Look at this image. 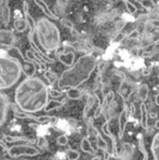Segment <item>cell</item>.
Returning a JSON list of instances; mask_svg holds the SVG:
<instances>
[{
    "instance_id": "25",
    "label": "cell",
    "mask_w": 159,
    "mask_h": 160,
    "mask_svg": "<svg viewBox=\"0 0 159 160\" xmlns=\"http://www.w3.org/2000/svg\"><path fill=\"white\" fill-rule=\"evenodd\" d=\"M126 145H127L128 149L123 150L122 156H118L117 158H115V160H130L131 154H132V146L130 144H128V143H126Z\"/></svg>"
},
{
    "instance_id": "34",
    "label": "cell",
    "mask_w": 159,
    "mask_h": 160,
    "mask_svg": "<svg viewBox=\"0 0 159 160\" xmlns=\"http://www.w3.org/2000/svg\"><path fill=\"white\" fill-rule=\"evenodd\" d=\"M139 36H140V32L137 29L132 30V32H131L130 34L128 35V37H129V38H134V39L139 38Z\"/></svg>"
},
{
    "instance_id": "2",
    "label": "cell",
    "mask_w": 159,
    "mask_h": 160,
    "mask_svg": "<svg viewBox=\"0 0 159 160\" xmlns=\"http://www.w3.org/2000/svg\"><path fill=\"white\" fill-rule=\"evenodd\" d=\"M97 58L92 54L80 56L72 67H68L62 72L57 80V87L60 89L67 90L72 88H78L90 78L91 74L97 67Z\"/></svg>"
},
{
    "instance_id": "28",
    "label": "cell",
    "mask_w": 159,
    "mask_h": 160,
    "mask_svg": "<svg viewBox=\"0 0 159 160\" xmlns=\"http://www.w3.org/2000/svg\"><path fill=\"white\" fill-rule=\"evenodd\" d=\"M43 76H44V78L50 82L51 84H52L54 81H57V76L54 74V72H51V70H46V72H44V74H43Z\"/></svg>"
},
{
    "instance_id": "12",
    "label": "cell",
    "mask_w": 159,
    "mask_h": 160,
    "mask_svg": "<svg viewBox=\"0 0 159 160\" xmlns=\"http://www.w3.org/2000/svg\"><path fill=\"white\" fill-rule=\"evenodd\" d=\"M118 122H119V130H118V135L119 138H123V132H125V129L126 126H127V122H128V112H127V108L122 110L119 115V118H118Z\"/></svg>"
},
{
    "instance_id": "19",
    "label": "cell",
    "mask_w": 159,
    "mask_h": 160,
    "mask_svg": "<svg viewBox=\"0 0 159 160\" xmlns=\"http://www.w3.org/2000/svg\"><path fill=\"white\" fill-rule=\"evenodd\" d=\"M82 96V91L79 90L78 88H72L66 91V98L69 100H80Z\"/></svg>"
},
{
    "instance_id": "24",
    "label": "cell",
    "mask_w": 159,
    "mask_h": 160,
    "mask_svg": "<svg viewBox=\"0 0 159 160\" xmlns=\"http://www.w3.org/2000/svg\"><path fill=\"white\" fill-rule=\"evenodd\" d=\"M137 140H139V148L141 150V152L143 154V160H148V152H147L146 148H145V144H144V140L142 135H137Z\"/></svg>"
},
{
    "instance_id": "43",
    "label": "cell",
    "mask_w": 159,
    "mask_h": 160,
    "mask_svg": "<svg viewBox=\"0 0 159 160\" xmlns=\"http://www.w3.org/2000/svg\"><path fill=\"white\" fill-rule=\"evenodd\" d=\"M155 127H156V128H157V129H159V120H158V121L155 123Z\"/></svg>"
},
{
    "instance_id": "11",
    "label": "cell",
    "mask_w": 159,
    "mask_h": 160,
    "mask_svg": "<svg viewBox=\"0 0 159 160\" xmlns=\"http://www.w3.org/2000/svg\"><path fill=\"white\" fill-rule=\"evenodd\" d=\"M55 56L63 65L67 67H72L75 64V52L74 51H57Z\"/></svg>"
},
{
    "instance_id": "26",
    "label": "cell",
    "mask_w": 159,
    "mask_h": 160,
    "mask_svg": "<svg viewBox=\"0 0 159 160\" xmlns=\"http://www.w3.org/2000/svg\"><path fill=\"white\" fill-rule=\"evenodd\" d=\"M141 4L143 8L147 9V10H154L156 8V4L153 0H135Z\"/></svg>"
},
{
    "instance_id": "40",
    "label": "cell",
    "mask_w": 159,
    "mask_h": 160,
    "mask_svg": "<svg viewBox=\"0 0 159 160\" xmlns=\"http://www.w3.org/2000/svg\"><path fill=\"white\" fill-rule=\"evenodd\" d=\"M156 104L159 106V93H158V95H156Z\"/></svg>"
},
{
    "instance_id": "8",
    "label": "cell",
    "mask_w": 159,
    "mask_h": 160,
    "mask_svg": "<svg viewBox=\"0 0 159 160\" xmlns=\"http://www.w3.org/2000/svg\"><path fill=\"white\" fill-rule=\"evenodd\" d=\"M102 131H103V133L106 135L107 145H108V143H111V152H109V154H111V156L117 158V157H118V152H117V147H116V140H115V136L111 132V129H109V120H107L106 122L103 123Z\"/></svg>"
},
{
    "instance_id": "33",
    "label": "cell",
    "mask_w": 159,
    "mask_h": 160,
    "mask_svg": "<svg viewBox=\"0 0 159 160\" xmlns=\"http://www.w3.org/2000/svg\"><path fill=\"white\" fill-rule=\"evenodd\" d=\"M93 105V102L91 100H89L88 101V103H87V105H86V107H85V110H83V116H87V114H88V112L90 110V108H91V106Z\"/></svg>"
},
{
    "instance_id": "17",
    "label": "cell",
    "mask_w": 159,
    "mask_h": 160,
    "mask_svg": "<svg viewBox=\"0 0 159 160\" xmlns=\"http://www.w3.org/2000/svg\"><path fill=\"white\" fill-rule=\"evenodd\" d=\"M140 110H141V126L142 128L147 130L148 124H147V119H148V114H147V108L145 103H141L140 105Z\"/></svg>"
},
{
    "instance_id": "29",
    "label": "cell",
    "mask_w": 159,
    "mask_h": 160,
    "mask_svg": "<svg viewBox=\"0 0 159 160\" xmlns=\"http://www.w3.org/2000/svg\"><path fill=\"white\" fill-rule=\"evenodd\" d=\"M122 1H123V3L126 4V8H127V10L129 11V12H130L131 14H134V13H137V8L134 6V4H132V2L128 1V0H122Z\"/></svg>"
},
{
    "instance_id": "44",
    "label": "cell",
    "mask_w": 159,
    "mask_h": 160,
    "mask_svg": "<svg viewBox=\"0 0 159 160\" xmlns=\"http://www.w3.org/2000/svg\"><path fill=\"white\" fill-rule=\"evenodd\" d=\"M158 79H159V75H158Z\"/></svg>"
},
{
    "instance_id": "20",
    "label": "cell",
    "mask_w": 159,
    "mask_h": 160,
    "mask_svg": "<svg viewBox=\"0 0 159 160\" xmlns=\"http://www.w3.org/2000/svg\"><path fill=\"white\" fill-rule=\"evenodd\" d=\"M10 8H9L8 3L3 4L1 7V18H2V23L3 25H8L10 22Z\"/></svg>"
},
{
    "instance_id": "42",
    "label": "cell",
    "mask_w": 159,
    "mask_h": 160,
    "mask_svg": "<svg viewBox=\"0 0 159 160\" xmlns=\"http://www.w3.org/2000/svg\"><path fill=\"white\" fill-rule=\"evenodd\" d=\"M151 117H152V118H156V117H157V115L153 112V114H151Z\"/></svg>"
},
{
    "instance_id": "18",
    "label": "cell",
    "mask_w": 159,
    "mask_h": 160,
    "mask_svg": "<svg viewBox=\"0 0 159 160\" xmlns=\"http://www.w3.org/2000/svg\"><path fill=\"white\" fill-rule=\"evenodd\" d=\"M80 148H81V150H82V152H88V154H94V152H95L94 148L92 147V145H91V142L89 141L88 138H83L82 140H81Z\"/></svg>"
},
{
    "instance_id": "38",
    "label": "cell",
    "mask_w": 159,
    "mask_h": 160,
    "mask_svg": "<svg viewBox=\"0 0 159 160\" xmlns=\"http://www.w3.org/2000/svg\"><path fill=\"white\" fill-rule=\"evenodd\" d=\"M149 74H151V69H149V68H147V67L143 68V70H142V75H143V76H148Z\"/></svg>"
},
{
    "instance_id": "30",
    "label": "cell",
    "mask_w": 159,
    "mask_h": 160,
    "mask_svg": "<svg viewBox=\"0 0 159 160\" xmlns=\"http://www.w3.org/2000/svg\"><path fill=\"white\" fill-rule=\"evenodd\" d=\"M57 143L60 146H66L67 144H68V138H67L65 134H63V135H60L58 138H57Z\"/></svg>"
},
{
    "instance_id": "35",
    "label": "cell",
    "mask_w": 159,
    "mask_h": 160,
    "mask_svg": "<svg viewBox=\"0 0 159 160\" xmlns=\"http://www.w3.org/2000/svg\"><path fill=\"white\" fill-rule=\"evenodd\" d=\"M61 22H62V24L64 25L65 27H68V28H71V29H72V28H74V26H72V23H71L69 21H67V20H62Z\"/></svg>"
},
{
    "instance_id": "41",
    "label": "cell",
    "mask_w": 159,
    "mask_h": 160,
    "mask_svg": "<svg viewBox=\"0 0 159 160\" xmlns=\"http://www.w3.org/2000/svg\"><path fill=\"white\" fill-rule=\"evenodd\" d=\"M91 160H102V159H101V157H99V156H95V157H93V158L91 159Z\"/></svg>"
},
{
    "instance_id": "39",
    "label": "cell",
    "mask_w": 159,
    "mask_h": 160,
    "mask_svg": "<svg viewBox=\"0 0 159 160\" xmlns=\"http://www.w3.org/2000/svg\"><path fill=\"white\" fill-rule=\"evenodd\" d=\"M8 1H9V0H0V8H1L3 4L8 3Z\"/></svg>"
},
{
    "instance_id": "1",
    "label": "cell",
    "mask_w": 159,
    "mask_h": 160,
    "mask_svg": "<svg viewBox=\"0 0 159 160\" xmlns=\"http://www.w3.org/2000/svg\"><path fill=\"white\" fill-rule=\"evenodd\" d=\"M50 90L48 86L38 77H27L14 93V101L21 112L27 114L41 112L49 102Z\"/></svg>"
},
{
    "instance_id": "5",
    "label": "cell",
    "mask_w": 159,
    "mask_h": 160,
    "mask_svg": "<svg viewBox=\"0 0 159 160\" xmlns=\"http://www.w3.org/2000/svg\"><path fill=\"white\" fill-rule=\"evenodd\" d=\"M39 154H40V150L38 148L28 144L14 145L9 147L8 150V155L11 158H18L21 156H37Z\"/></svg>"
},
{
    "instance_id": "10",
    "label": "cell",
    "mask_w": 159,
    "mask_h": 160,
    "mask_svg": "<svg viewBox=\"0 0 159 160\" xmlns=\"http://www.w3.org/2000/svg\"><path fill=\"white\" fill-rule=\"evenodd\" d=\"M15 43V36L9 29H0V46L10 49L13 48Z\"/></svg>"
},
{
    "instance_id": "22",
    "label": "cell",
    "mask_w": 159,
    "mask_h": 160,
    "mask_svg": "<svg viewBox=\"0 0 159 160\" xmlns=\"http://www.w3.org/2000/svg\"><path fill=\"white\" fill-rule=\"evenodd\" d=\"M148 94H149V89H148V86L147 84H142L139 89V98L142 101V103H144L145 101L147 100L148 98Z\"/></svg>"
},
{
    "instance_id": "23",
    "label": "cell",
    "mask_w": 159,
    "mask_h": 160,
    "mask_svg": "<svg viewBox=\"0 0 159 160\" xmlns=\"http://www.w3.org/2000/svg\"><path fill=\"white\" fill-rule=\"evenodd\" d=\"M97 146L99 149H102L103 152H107L108 150V145H107L106 140H104L100 133L97 135Z\"/></svg>"
},
{
    "instance_id": "4",
    "label": "cell",
    "mask_w": 159,
    "mask_h": 160,
    "mask_svg": "<svg viewBox=\"0 0 159 160\" xmlns=\"http://www.w3.org/2000/svg\"><path fill=\"white\" fill-rule=\"evenodd\" d=\"M23 72L20 61L11 55H0V91L12 88Z\"/></svg>"
},
{
    "instance_id": "3",
    "label": "cell",
    "mask_w": 159,
    "mask_h": 160,
    "mask_svg": "<svg viewBox=\"0 0 159 160\" xmlns=\"http://www.w3.org/2000/svg\"><path fill=\"white\" fill-rule=\"evenodd\" d=\"M35 36L38 40L39 46L46 52L57 51L61 46L60 30L54 23L47 18H39L36 22Z\"/></svg>"
},
{
    "instance_id": "16",
    "label": "cell",
    "mask_w": 159,
    "mask_h": 160,
    "mask_svg": "<svg viewBox=\"0 0 159 160\" xmlns=\"http://www.w3.org/2000/svg\"><path fill=\"white\" fill-rule=\"evenodd\" d=\"M152 154L154 160H159V132L155 134L152 141Z\"/></svg>"
},
{
    "instance_id": "37",
    "label": "cell",
    "mask_w": 159,
    "mask_h": 160,
    "mask_svg": "<svg viewBox=\"0 0 159 160\" xmlns=\"http://www.w3.org/2000/svg\"><path fill=\"white\" fill-rule=\"evenodd\" d=\"M0 147H1L2 149L4 150V152H8V150H9V147L7 146V144H6V143H4V142H3V141H2V140H0Z\"/></svg>"
},
{
    "instance_id": "27",
    "label": "cell",
    "mask_w": 159,
    "mask_h": 160,
    "mask_svg": "<svg viewBox=\"0 0 159 160\" xmlns=\"http://www.w3.org/2000/svg\"><path fill=\"white\" fill-rule=\"evenodd\" d=\"M66 156L68 160H78L79 157H80V154H79L78 150H75L71 148V149H68L66 152Z\"/></svg>"
},
{
    "instance_id": "32",
    "label": "cell",
    "mask_w": 159,
    "mask_h": 160,
    "mask_svg": "<svg viewBox=\"0 0 159 160\" xmlns=\"http://www.w3.org/2000/svg\"><path fill=\"white\" fill-rule=\"evenodd\" d=\"M38 146H39V148H41V149H44V148H47V146H48V143H47L46 138H39Z\"/></svg>"
},
{
    "instance_id": "13",
    "label": "cell",
    "mask_w": 159,
    "mask_h": 160,
    "mask_svg": "<svg viewBox=\"0 0 159 160\" xmlns=\"http://www.w3.org/2000/svg\"><path fill=\"white\" fill-rule=\"evenodd\" d=\"M2 141L4 143H14V142H26V143H29V144H32L34 142H36L35 140H32V138H25V136H11V135H6L4 134L2 136Z\"/></svg>"
},
{
    "instance_id": "21",
    "label": "cell",
    "mask_w": 159,
    "mask_h": 160,
    "mask_svg": "<svg viewBox=\"0 0 159 160\" xmlns=\"http://www.w3.org/2000/svg\"><path fill=\"white\" fill-rule=\"evenodd\" d=\"M27 27H29V26H28V23H27V21L25 20V18L24 20H23V18H18V20L14 21V28L17 32H23L24 30L27 29Z\"/></svg>"
},
{
    "instance_id": "14",
    "label": "cell",
    "mask_w": 159,
    "mask_h": 160,
    "mask_svg": "<svg viewBox=\"0 0 159 160\" xmlns=\"http://www.w3.org/2000/svg\"><path fill=\"white\" fill-rule=\"evenodd\" d=\"M35 2H36L37 6L42 10V12L46 14L47 16H49L50 18H53V20H58V16L50 10V8L48 7V4H47L43 0H35Z\"/></svg>"
},
{
    "instance_id": "9",
    "label": "cell",
    "mask_w": 159,
    "mask_h": 160,
    "mask_svg": "<svg viewBox=\"0 0 159 160\" xmlns=\"http://www.w3.org/2000/svg\"><path fill=\"white\" fill-rule=\"evenodd\" d=\"M10 106L11 104L9 101V96L4 93H0V128L6 122Z\"/></svg>"
},
{
    "instance_id": "36",
    "label": "cell",
    "mask_w": 159,
    "mask_h": 160,
    "mask_svg": "<svg viewBox=\"0 0 159 160\" xmlns=\"http://www.w3.org/2000/svg\"><path fill=\"white\" fill-rule=\"evenodd\" d=\"M126 37V35L125 34H122V32H120V34H118L116 36V38H115V42H117V43H118V42H120L121 40H123V38H125Z\"/></svg>"
},
{
    "instance_id": "6",
    "label": "cell",
    "mask_w": 159,
    "mask_h": 160,
    "mask_svg": "<svg viewBox=\"0 0 159 160\" xmlns=\"http://www.w3.org/2000/svg\"><path fill=\"white\" fill-rule=\"evenodd\" d=\"M11 109L13 112L15 118H20V119H29V120H34L37 123H47V122L51 121V120H54V117H50V116H34L32 114H27V112H20L17 109V105L12 104L11 105Z\"/></svg>"
},
{
    "instance_id": "15",
    "label": "cell",
    "mask_w": 159,
    "mask_h": 160,
    "mask_svg": "<svg viewBox=\"0 0 159 160\" xmlns=\"http://www.w3.org/2000/svg\"><path fill=\"white\" fill-rule=\"evenodd\" d=\"M66 103V98L62 101H57V100H49L48 104L47 106L44 107V112H52L54 109H57V108H61L62 106H64V104Z\"/></svg>"
},
{
    "instance_id": "7",
    "label": "cell",
    "mask_w": 159,
    "mask_h": 160,
    "mask_svg": "<svg viewBox=\"0 0 159 160\" xmlns=\"http://www.w3.org/2000/svg\"><path fill=\"white\" fill-rule=\"evenodd\" d=\"M13 51H15L16 53H17V55L21 58L20 63L21 65H22V69H23V72H24V75H26L27 77H34L35 72H36V64H35L34 62H32V61H29L28 58H24V56H23L22 52L20 51V49L16 48V47H13V48H11Z\"/></svg>"
},
{
    "instance_id": "31",
    "label": "cell",
    "mask_w": 159,
    "mask_h": 160,
    "mask_svg": "<svg viewBox=\"0 0 159 160\" xmlns=\"http://www.w3.org/2000/svg\"><path fill=\"white\" fill-rule=\"evenodd\" d=\"M49 94H50V96L52 98H62L63 96V92L57 91V90H53V89H51Z\"/></svg>"
}]
</instances>
